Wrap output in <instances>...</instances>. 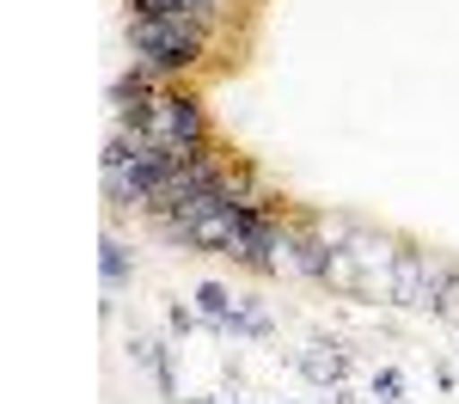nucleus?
<instances>
[{
  "mask_svg": "<svg viewBox=\"0 0 459 404\" xmlns=\"http://www.w3.org/2000/svg\"><path fill=\"white\" fill-rule=\"evenodd\" d=\"M129 49H135V68H147L153 80L184 73L203 62L209 49V25L190 19V13H160V19H129Z\"/></svg>",
  "mask_w": 459,
  "mask_h": 404,
  "instance_id": "obj_1",
  "label": "nucleus"
},
{
  "mask_svg": "<svg viewBox=\"0 0 459 404\" xmlns=\"http://www.w3.org/2000/svg\"><path fill=\"white\" fill-rule=\"evenodd\" d=\"M147 142L190 159V153H209V110L196 92H178V86H160V99L147 110Z\"/></svg>",
  "mask_w": 459,
  "mask_h": 404,
  "instance_id": "obj_2",
  "label": "nucleus"
},
{
  "mask_svg": "<svg viewBox=\"0 0 459 404\" xmlns=\"http://www.w3.org/2000/svg\"><path fill=\"white\" fill-rule=\"evenodd\" d=\"M105 282H110V288H123V282H129V257H123L117 239H105Z\"/></svg>",
  "mask_w": 459,
  "mask_h": 404,
  "instance_id": "obj_3",
  "label": "nucleus"
},
{
  "mask_svg": "<svg viewBox=\"0 0 459 404\" xmlns=\"http://www.w3.org/2000/svg\"><path fill=\"white\" fill-rule=\"evenodd\" d=\"M166 6H172V13H190V19H203V25H209L221 0H166Z\"/></svg>",
  "mask_w": 459,
  "mask_h": 404,
  "instance_id": "obj_4",
  "label": "nucleus"
}]
</instances>
